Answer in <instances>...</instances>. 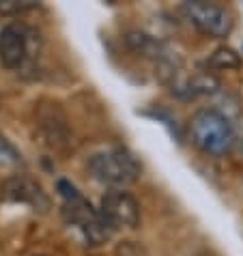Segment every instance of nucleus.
<instances>
[{
  "label": "nucleus",
  "instance_id": "obj_1",
  "mask_svg": "<svg viewBox=\"0 0 243 256\" xmlns=\"http://www.w3.org/2000/svg\"><path fill=\"white\" fill-rule=\"evenodd\" d=\"M58 192L62 196V213H65L67 222L78 226L88 244L92 246L106 244L112 234V228L106 224L102 213L92 209L69 181H58Z\"/></svg>",
  "mask_w": 243,
  "mask_h": 256
},
{
  "label": "nucleus",
  "instance_id": "obj_2",
  "mask_svg": "<svg viewBox=\"0 0 243 256\" xmlns=\"http://www.w3.org/2000/svg\"><path fill=\"white\" fill-rule=\"evenodd\" d=\"M192 142L206 155H226L234 144V130L222 112L200 110L190 123Z\"/></svg>",
  "mask_w": 243,
  "mask_h": 256
},
{
  "label": "nucleus",
  "instance_id": "obj_3",
  "mask_svg": "<svg viewBox=\"0 0 243 256\" xmlns=\"http://www.w3.org/2000/svg\"><path fill=\"white\" fill-rule=\"evenodd\" d=\"M88 170L97 181L112 188H125L140 179L142 166L127 148H106L102 153L90 155Z\"/></svg>",
  "mask_w": 243,
  "mask_h": 256
},
{
  "label": "nucleus",
  "instance_id": "obj_4",
  "mask_svg": "<svg viewBox=\"0 0 243 256\" xmlns=\"http://www.w3.org/2000/svg\"><path fill=\"white\" fill-rule=\"evenodd\" d=\"M39 44V32L26 24H6L0 30V62L6 69H20L34 56Z\"/></svg>",
  "mask_w": 243,
  "mask_h": 256
},
{
  "label": "nucleus",
  "instance_id": "obj_5",
  "mask_svg": "<svg viewBox=\"0 0 243 256\" xmlns=\"http://www.w3.org/2000/svg\"><path fill=\"white\" fill-rule=\"evenodd\" d=\"M183 13L200 32L206 34V37L224 39L232 32V18L224 6L196 0V2H185Z\"/></svg>",
  "mask_w": 243,
  "mask_h": 256
},
{
  "label": "nucleus",
  "instance_id": "obj_6",
  "mask_svg": "<svg viewBox=\"0 0 243 256\" xmlns=\"http://www.w3.org/2000/svg\"><path fill=\"white\" fill-rule=\"evenodd\" d=\"M99 213L110 228H136L140 224V204L123 190H112L102 198Z\"/></svg>",
  "mask_w": 243,
  "mask_h": 256
},
{
  "label": "nucleus",
  "instance_id": "obj_7",
  "mask_svg": "<svg viewBox=\"0 0 243 256\" xmlns=\"http://www.w3.org/2000/svg\"><path fill=\"white\" fill-rule=\"evenodd\" d=\"M4 196L11 198V200H22V202H30L32 207L37 209H46L48 207V198L44 194V190H41L39 183H34L32 179H28V176H13L4 183Z\"/></svg>",
  "mask_w": 243,
  "mask_h": 256
},
{
  "label": "nucleus",
  "instance_id": "obj_8",
  "mask_svg": "<svg viewBox=\"0 0 243 256\" xmlns=\"http://www.w3.org/2000/svg\"><path fill=\"white\" fill-rule=\"evenodd\" d=\"M209 65L216 67V69H226V71L228 69H239L241 67V58H239V54L234 52V50L220 48V50H216V54L211 56Z\"/></svg>",
  "mask_w": 243,
  "mask_h": 256
},
{
  "label": "nucleus",
  "instance_id": "obj_9",
  "mask_svg": "<svg viewBox=\"0 0 243 256\" xmlns=\"http://www.w3.org/2000/svg\"><path fill=\"white\" fill-rule=\"evenodd\" d=\"M22 164L20 151L4 136H0V168H20Z\"/></svg>",
  "mask_w": 243,
  "mask_h": 256
},
{
  "label": "nucleus",
  "instance_id": "obj_10",
  "mask_svg": "<svg viewBox=\"0 0 243 256\" xmlns=\"http://www.w3.org/2000/svg\"><path fill=\"white\" fill-rule=\"evenodd\" d=\"M34 6H39V2H32V0H0V13L2 16H20V13L30 11Z\"/></svg>",
  "mask_w": 243,
  "mask_h": 256
}]
</instances>
